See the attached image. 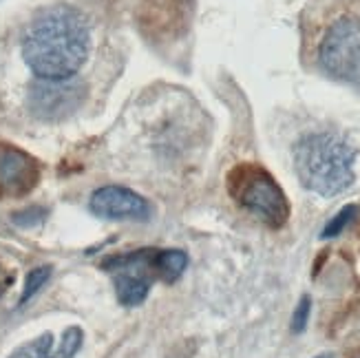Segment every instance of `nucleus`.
<instances>
[{
  "instance_id": "nucleus-1",
  "label": "nucleus",
  "mask_w": 360,
  "mask_h": 358,
  "mask_svg": "<svg viewBox=\"0 0 360 358\" xmlns=\"http://www.w3.org/2000/svg\"><path fill=\"white\" fill-rule=\"evenodd\" d=\"M89 49V25L84 15L69 5L44 9L22 38L25 65L40 80L73 77L86 62Z\"/></svg>"
},
{
  "instance_id": "nucleus-2",
  "label": "nucleus",
  "mask_w": 360,
  "mask_h": 358,
  "mask_svg": "<svg viewBox=\"0 0 360 358\" xmlns=\"http://www.w3.org/2000/svg\"><path fill=\"white\" fill-rule=\"evenodd\" d=\"M356 151L334 133H309L294 146V168L303 188L336 197L354 184Z\"/></svg>"
},
{
  "instance_id": "nucleus-3",
  "label": "nucleus",
  "mask_w": 360,
  "mask_h": 358,
  "mask_svg": "<svg viewBox=\"0 0 360 358\" xmlns=\"http://www.w3.org/2000/svg\"><path fill=\"white\" fill-rule=\"evenodd\" d=\"M228 191L234 201L252 212L270 228H283L290 217V204L283 188L265 168L257 164H239L228 175Z\"/></svg>"
},
{
  "instance_id": "nucleus-4",
  "label": "nucleus",
  "mask_w": 360,
  "mask_h": 358,
  "mask_svg": "<svg viewBox=\"0 0 360 358\" xmlns=\"http://www.w3.org/2000/svg\"><path fill=\"white\" fill-rule=\"evenodd\" d=\"M319 62L327 75L360 84V20L342 15L330 25L319 46Z\"/></svg>"
},
{
  "instance_id": "nucleus-5",
  "label": "nucleus",
  "mask_w": 360,
  "mask_h": 358,
  "mask_svg": "<svg viewBox=\"0 0 360 358\" xmlns=\"http://www.w3.org/2000/svg\"><path fill=\"white\" fill-rule=\"evenodd\" d=\"M155 252L158 250H153V248H142V250L111 257L102 263L104 270L113 272L115 297L124 307H135L146 301L150 283L158 279Z\"/></svg>"
},
{
  "instance_id": "nucleus-6",
  "label": "nucleus",
  "mask_w": 360,
  "mask_h": 358,
  "mask_svg": "<svg viewBox=\"0 0 360 358\" xmlns=\"http://www.w3.org/2000/svg\"><path fill=\"white\" fill-rule=\"evenodd\" d=\"M84 100V84L67 77V80H38L29 91V108L40 120H62L77 111Z\"/></svg>"
},
{
  "instance_id": "nucleus-7",
  "label": "nucleus",
  "mask_w": 360,
  "mask_h": 358,
  "mask_svg": "<svg viewBox=\"0 0 360 358\" xmlns=\"http://www.w3.org/2000/svg\"><path fill=\"white\" fill-rule=\"evenodd\" d=\"M89 208L102 219H135L146 222L150 217L148 201L124 186H102L91 195Z\"/></svg>"
},
{
  "instance_id": "nucleus-8",
  "label": "nucleus",
  "mask_w": 360,
  "mask_h": 358,
  "mask_svg": "<svg viewBox=\"0 0 360 358\" xmlns=\"http://www.w3.org/2000/svg\"><path fill=\"white\" fill-rule=\"evenodd\" d=\"M38 177L40 168L34 158L15 146L0 144V195H25L34 188Z\"/></svg>"
},
{
  "instance_id": "nucleus-9",
  "label": "nucleus",
  "mask_w": 360,
  "mask_h": 358,
  "mask_svg": "<svg viewBox=\"0 0 360 358\" xmlns=\"http://www.w3.org/2000/svg\"><path fill=\"white\" fill-rule=\"evenodd\" d=\"M84 332L80 328H67L60 338H56L51 332H44L38 338L13 350L9 358H73L82 347Z\"/></svg>"
},
{
  "instance_id": "nucleus-10",
  "label": "nucleus",
  "mask_w": 360,
  "mask_h": 358,
  "mask_svg": "<svg viewBox=\"0 0 360 358\" xmlns=\"http://www.w3.org/2000/svg\"><path fill=\"white\" fill-rule=\"evenodd\" d=\"M188 268V255L184 250H158L155 252V270L164 283H175Z\"/></svg>"
},
{
  "instance_id": "nucleus-11",
  "label": "nucleus",
  "mask_w": 360,
  "mask_h": 358,
  "mask_svg": "<svg viewBox=\"0 0 360 358\" xmlns=\"http://www.w3.org/2000/svg\"><path fill=\"white\" fill-rule=\"evenodd\" d=\"M49 276H51V268L49 266H38L34 268L27 279H25V288H22V294H20V305H25L29 299H34L36 294L42 290V286L49 281Z\"/></svg>"
},
{
  "instance_id": "nucleus-12",
  "label": "nucleus",
  "mask_w": 360,
  "mask_h": 358,
  "mask_svg": "<svg viewBox=\"0 0 360 358\" xmlns=\"http://www.w3.org/2000/svg\"><path fill=\"white\" fill-rule=\"evenodd\" d=\"M356 212H358V206H354V204H349V206H345L342 208L336 217H332L330 222H327V226L323 228V239H332V237H338L342 230H345L352 222H354V217H356Z\"/></svg>"
},
{
  "instance_id": "nucleus-13",
  "label": "nucleus",
  "mask_w": 360,
  "mask_h": 358,
  "mask_svg": "<svg viewBox=\"0 0 360 358\" xmlns=\"http://www.w3.org/2000/svg\"><path fill=\"white\" fill-rule=\"evenodd\" d=\"M309 312H311V299L303 297L296 305L294 314H292V332L294 334H301L307 328V321H309Z\"/></svg>"
},
{
  "instance_id": "nucleus-14",
  "label": "nucleus",
  "mask_w": 360,
  "mask_h": 358,
  "mask_svg": "<svg viewBox=\"0 0 360 358\" xmlns=\"http://www.w3.org/2000/svg\"><path fill=\"white\" fill-rule=\"evenodd\" d=\"M44 219V210L42 208H29V210H25V212H18L13 217V222L18 224V226H36V224H40Z\"/></svg>"
},
{
  "instance_id": "nucleus-15",
  "label": "nucleus",
  "mask_w": 360,
  "mask_h": 358,
  "mask_svg": "<svg viewBox=\"0 0 360 358\" xmlns=\"http://www.w3.org/2000/svg\"><path fill=\"white\" fill-rule=\"evenodd\" d=\"M314 358H332V354H321V356H314Z\"/></svg>"
}]
</instances>
